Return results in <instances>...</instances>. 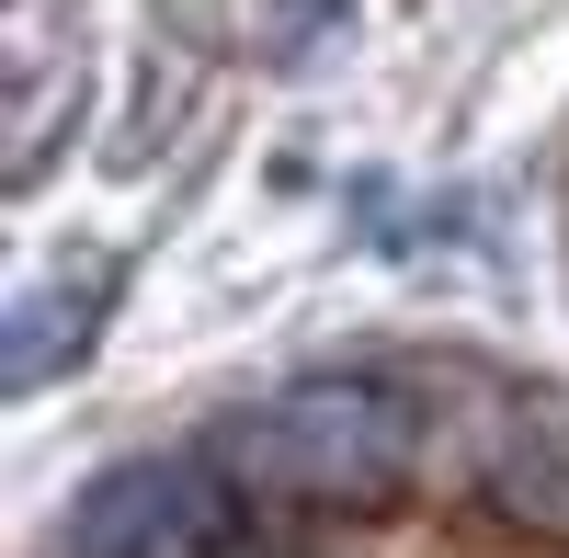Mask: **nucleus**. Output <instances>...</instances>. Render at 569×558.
I'll return each mask as SVG.
<instances>
[{"mask_svg":"<svg viewBox=\"0 0 569 558\" xmlns=\"http://www.w3.org/2000/svg\"><path fill=\"white\" fill-rule=\"evenodd\" d=\"M479 468H490V501L525 536H558L569 547V388H512L490 410Z\"/></svg>","mask_w":569,"mask_h":558,"instance_id":"nucleus-3","label":"nucleus"},{"mask_svg":"<svg viewBox=\"0 0 569 558\" xmlns=\"http://www.w3.org/2000/svg\"><path fill=\"white\" fill-rule=\"evenodd\" d=\"M103 262H69V273H46V286H23L12 297V342H0V365H12V399H34L46 377H69L80 365V342H91V319H103Z\"/></svg>","mask_w":569,"mask_h":558,"instance_id":"nucleus-4","label":"nucleus"},{"mask_svg":"<svg viewBox=\"0 0 569 558\" xmlns=\"http://www.w3.org/2000/svg\"><path fill=\"white\" fill-rule=\"evenodd\" d=\"M410 399L365 388V377H297V388H262L240 410H217V479L228 490H273V501H376L410 468Z\"/></svg>","mask_w":569,"mask_h":558,"instance_id":"nucleus-1","label":"nucleus"},{"mask_svg":"<svg viewBox=\"0 0 569 558\" xmlns=\"http://www.w3.org/2000/svg\"><path fill=\"white\" fill-rule=\"evenodd\" d=\"M342 12H353V0H273V34H262V46H273L284 69H297L319 34H342Z\"/></svg>","mask_w":569,"mask_h":558,"instance_id":"nucleus-5","label":"nucleus"},{"mask_svg":"<svg viewBox=\"0 0 569 558\" xmlns=\"http://www.w3.org/2000/svg\"><path fill=\"white\" fill-rule=\"evenodd\" d=\"M160 12H171L182 34H206V23H217V0H160Z\"/></svg>","mask_w":569,"mask_h":558,"instance_id":"nucleus-6","label":"nucleus"},{"mask_svg":"<svg viewBox=\"0 0 569 558\" xmlns=\"http://www.w3.org/2000/svg\"><path fill=\"white\" fill-rule=\"evenodd\" d=\"M228 501L206 468L182 456H137V468H103L69 514H58V558H217Z\"/></svg>","mask_w":569,"mask_h":558,"instance_id":"nucleus-2","label":"nucleus"}]
</instances>
